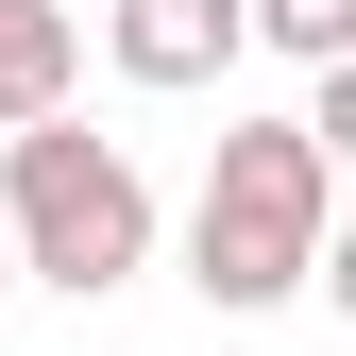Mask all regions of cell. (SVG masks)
<instances>
[{
	"label": "cell",
	"mask_w": 356,
	"mask_h": 356,
	"mask_svg": "<svg viewBox=\"0 0 356 356\" xmlns=\"http://www.w3.org/2000/svg\"><path fill=\"white\" fill-rule=\"evenodd\" d=\"M323 238H339V153L305 119H220L204 204H187V289L220 323H254V305L323 289Z\"/></svg>",
	"instance_id": "6da1fadb"
},
{
	"label": "cell",
	"mask_w": 356,
	"mask_h": 356,
	"mask_svg": "<svg viewBox=\"0 0 356 356\" xmlns=\"http://www.w3.org/2000/svg\"><path fill=\"white\" fill-rule=\"evenodd\" d=\"M68 68H85L68 0H0V136H34V119H68Z\"/></svg>",
	"instance_id": "277c9868"
},
{
	"label": "cell",
	"mask_w": 356,
	"mask_h": 356,
	"mask_svg": "<svg viewBox=\"0 0 356 356\" xmlns=\"http://www.w3.org/2000/svg\"><path fill=\"white\" fill-rule=\"evenodd\" d=\"M102 51H119V85L187 102V85H220V68L254 51V0H119V17H102Z\"/></svg>",
	"instance_id": "3957f363"
},
{
	"label": "cell",
	"mask_w": 356,
	"mask_h": 356,
	"mask_svg": "<svg viewBox=\"0 0 356 356\" xmlns=\"http://www.w3.org/2000/svg\"><path fill=\"white\" fill-rule=\"evenodd\" d=\"M0 220H17V272L102 305L119 272H153V170L119 136H85V119H34V136H0Z\"/></svg>",
	"instance_id": "7a4b0ae2"
},
{
	"label": "cell",
	"mask_w": 356,
	"mask_h": 356,
	"mask_svg": "<svg viewBox=\"0 0 356 356\" xmlns=\"http://www.w3.org/2000/svg\"><path fill=\"white\" fill-rule=\"evenodd\" d=\"M305 136H323V153L356 170V68H323V102H305Z\"/></svg>",
	"instance_id": "8992f818"
},
{
	"label": "cell",
	"mask_w": 356,
	"mask_h": 356,
	"mask_svg": "<svg viewBox=\"0 0 356 356\" xmlns=\"http://www.w3.org/2000/svg\"><path fill=\"white\" fill-rule=\"evenodd\" d=\"M323 305H339V323H356V220H339V238H323Z\"/></svg>",
	"instance_id": "52a82bcc"
},
{
	"label": "cell",
	"mask_w": 356,
	"mask_h": 356,
	"mask_svg": "<svg viewBox=\"0 0 356 356\" xmlns=\"http://www.w3.org/2000/svg\"><path fill=\"white\" fill-rule=\"evenodd\" d=\"M254 51H289V68H356V0H254Z\"/></svg>",
	"instance_id": "5b68a950"
},
{
	"label": "cell",
	"mask_w": 356,
	"mask_h": 356,
	"mask_svg": "<svg viewBox=\"0 0 356 356\" xmlns=\"http://www.w3.org/2000/svg\"><path fill=\"white\" fill-rule=\"evenodd\" d=\"M0 289H17V220H0Z\"/></svg>",
	"instance_id": "ba28073f"
}]
</instances>
